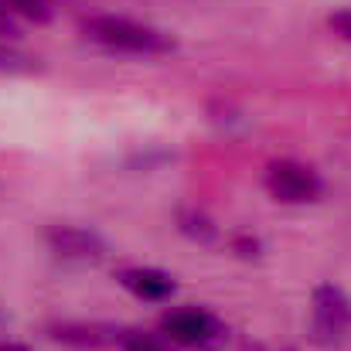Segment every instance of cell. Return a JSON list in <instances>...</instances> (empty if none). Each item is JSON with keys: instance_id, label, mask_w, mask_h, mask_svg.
<instances>
[{"instance_id": "cell-8", "label": "cell", "mask_w": 351, "mask_h": 351, "mask_svg": "<svg viewBox=\"0 0 351 351\" xmlns=\"http://www.w3.org/2000/svg\"><path fill=\"white\" fill-rule=\"evenodd\" d=\"M178 229L188 235V239H195V242H215L219 239L215 222L205 212H198V208H181L178 212Z\"/></svg>"}, {"instance_id": "cell-4", "label": "cell", "mask_w": 351, "mask_h": 351, "mask_svg": "<svg viewBox=\"0 0 351 351\" xmlns=\"http://www.w3.org/2000/svg\"><path fill=\"white\" fill-rule=\"evenodd\" d=\"M351 328V297L338 283H321L314 290V311H311V338L317 345H335Z\"/></svg>"}, {"instance_id": "cell-5", "label": "cell", "mask_w": 351, "mask_h": 351, "mask_svg": "<svg viewBox=\"0 0 351 351\" xmlns=\"http://www.w3.org/2000/svg\"><path fill=\"white\" fill-rule=\"evenodd\" d=\"M45 242L55 256L62 259H79V263H96L106 256V239L82 226H48Z\"/></svg>"}, {"instance_id": "cell-13", "label": "cell", "mask_w": 351, "mask_h": 351, "mask_svg": "<svg viewBox=\"0 0 351 351\" xmlns=\"http://www.w3.org/2000/svg\"><path fill=\"white\" fill-rule=\"evenodd\" d=\"M0 351H31V348L21 345V341H0Z\"/></svg>"}, {"instance_id": "cell-12", "label": "cell", "mask_w": 351, "mask_h": 351, "mask_svg": "<svg viewBox=\"0 0 351 351\" xmlns=\"http://www.w3.org/2000/svg\"><path fill=\"white\" fill-rule=\"evenodd\" d=\"M232 249L239 252V256L252 259V256H259V249H263V245H259V239H252V235H239V239L232 242Z\"/></svg>"}, {"instance_id": "cell-14", "label": "cell", "mask_w": 351, "mask_h": 351, "mask_svg": "<svg viewBox=\"0 0 351 351\" xmlns=\"http://www.w3.org/2000/svg\"><path fill=\"white\" fill-rule=\"evenodd\" d=\"M0 27H7V31H14V24H10V17L3 14V7H0Z\"/></svg>"}, {"instance_id": "cell-9", "label": "cell", "mask_w": 351, "mask_h": 351, "mask_svg": "<svg viewBox=\"0 0 351 351\" xmlns=\"http://www.w3.org/2000/svg\"><path fill=\"white\" fill-rule=\"evenodd\" d=\"M41 58L21 51V48H10V45H0V75H34L41 72Z\"/></svg>"}, {"instance_id": "cell-1", "label": "cell", "mask_w": 351, "mask_h": 351, "mask_svg": "<svg viewBox=\"0 0 351 351\" xmlns=\"http://www.w3.org/2000/svg\"><path fill=\"white\" fill-rule=\"evenodd\" d=\"M79 31L110 51H126V55H171V51H178L174 34H167L154 24L133 21V17H119V14L86 17L79 24Z\"/></svg>"}, {"instance_id": "cell-7", "label": "cell", "mask_w": 351, "mask_h": 351, "mask_svg": "<svg viewBox=\"0 0 351 351\" xmlns=\"http://www.w3.org/2000/svg\"><path fill=\"white\" fill-rule=\"evenodd\" d=\"M119 331L113 324H99V321H58L48 324V338L72 345V348H103V345H119Z\"/></svg>"}, {"instance_id": "cell-11", "label": "cell", "mask_w": 351, "mask_h": 351, "mask_svg": "<svg viewBox=\"0 0 351 351\" xmlns=\"http://www.w3.org/2000/svg\"><path fill=\"white\" fill-rule=\"evenodd\" d=\"M328 27H331L338 38L351 41V10H335V14L328 17Z\"/></svg>"}, {"instance_id": "cell-15", "label": "cell", "mask_w": 351, "mask_h": 351, "mask_svg": "<svg viewBox=\"0 0 351 351\" xmlns=\"http://www.w3.org/2000/svg\"><path fill=\"white\" fill-rule=\"evenodd\" d=\"M256 351H263V348H256Z\"/></svg>"}, {"instance_id": "cell-3", "label": "cell", "mask_w": 351, "mask_h": 351, "mask_svg": "<svg viewBox=\"0 0 351 351\" xmlns=\"http://www.w3.org/2000/svg\"><path fill=\"white\" fill-rule=\"evenodd\" d=\"M263 188L280 205H307V202H317L324 195L321 174L311 164H300V160H290V157H280V160L266 164Z\"/></svg>"}, {"instance_id": "cell-6", "label": "cell", "mask_w": 351, "mask_h": 351, "mask_svg": "<svg viewBox=\"0 0 351 351\" xmlns=\"http://www.w3.org/2000/svg\"><path fill=\"white\" fill-rule=\"evenodd\" d=\"M117 283L126 293H133L136 300H147V304H167L178 293L174 276L157 266H123L117 269Z\"/></svg>"}, {"instance_id": "cell-2", "label": "cell", "mask_w": 351, "mask_h": 351, "mask_svg": "<svg viewBox=\"0 0 351 351\" xmlns=\"http://www.w3.org/2000/svg\"><path fill=\"white\" fill-rule=\"evenodd\" d=\"M157 328L174 348L219 351L229 341V328L205 307H171L160 314Z\"/></svg>"}, {"instance_id": "cell-10", "label": "cell", "mask_w": 351, "mask_h": 351, "mask_svg": "<svg viewBox=\"0 0 351 351\" xmlns=\"http://www.w3.org/2000/svg\"><path fill=\"white\" fill-rule=\"evenodd\" d=\"M119 351H178L164 335H150L140 328H123L119 331Z\"/></svg>"}]
</instances>
